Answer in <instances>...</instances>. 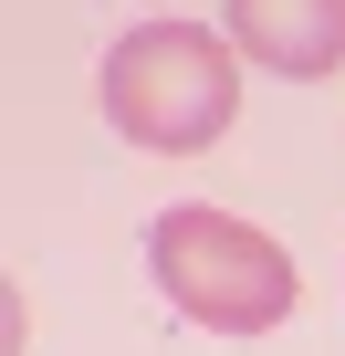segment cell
Returning <instances> with one entry per match:
<instances>
[{"label":"cell","mask_w":345,"mask_h":356,"mask_svg":"<svg viewBox=\"0 0 345 356\" xmlns=\"http://www.w3.org/2000/svg\"><path fill=\"white\" fill-rule=\"evenodd\" d=\"M146 273H157L167 304H178L189 325H210V335H272V325L303 304L293 252H283L262 220L220 210V200L157 210V220H146Z\"/></svg>","instance_id":"2"},{"label":"cell","mask_w":345,"mask_h":356,"mask_svg":"<svg viewBox=\"0 0 345 356\" xmlns=\"http://www.w3.org/2000/svg\"><path fill=\"white\" fill-rule=\"evenodd\" d=\"M105 115L146 157H199L241 115V53L210 22H136L105 53Z\"/></svg>","instance_id":"1"},{"label":"cell","mask_w":345,"mask_h":356,"mask_svg":"<svg viewBox=\"0 0 345 356\" xmlns=\"http://www.w3.org/2000/svg\"><path fill=\"white\" fill-rule=\"evenodd\" d=\"M230 53L272 74H335L345 63V0H230Z\"/></svg>","instance_id":"3"}]
</instances>
